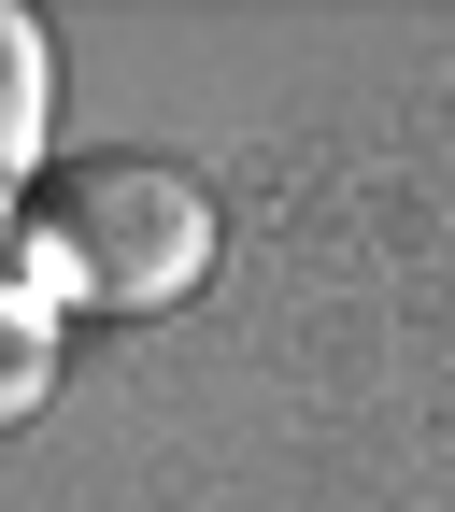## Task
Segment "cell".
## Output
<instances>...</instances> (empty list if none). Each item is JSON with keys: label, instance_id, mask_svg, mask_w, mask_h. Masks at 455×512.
Segmentation results:
<instances>
[{"label": "cell", "instance_id": "obj_1", "mask_svg": "<svg viewBox=\"0 0 455 512\" xmlns=\"http://www.w3.org/2000/svg\"><path fill=\"white\" fill-rule=\"evenodd\" d=\"M29 228H43V271L100 313H171L214 271V185L185 157H143V143H100L72 171H43Z\"/></svg>", "mask_w": 455, "mask_h": 512}, {"label": "cell", "instance_id": "obj_2", "mask_svg": "<svg viewBox=\"0 0 455 512\" xmlns=\"http://www.w3.org/2000/svg\"><path fill=\"white\" fill-rule=\"evenodd\" d=\"M43 128H57V43H43V15L0 0V200L43 185Z\"/></svg>", "mask_w": 455, "mask_h": 512}, {"label": "cell", "instance_id": "obj_3", "mask_svg": "<svg viewBox=\"0 0 455 512\" xmlns=\"http://www.w3.org/2000/svg\"><path fill=\"white\" fill-rule=\"evenodd\" d=\"M43 399H57V328L29 299H0V427H29Z\"/></svg>", "mask_w": 455, "mask_h": 512}]
</instances>
